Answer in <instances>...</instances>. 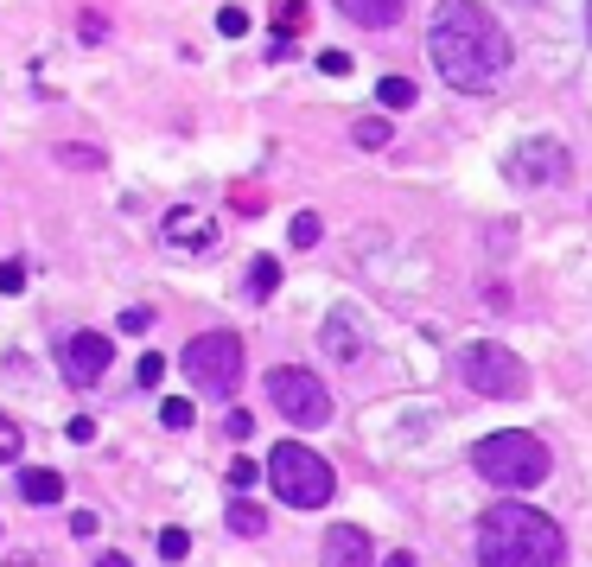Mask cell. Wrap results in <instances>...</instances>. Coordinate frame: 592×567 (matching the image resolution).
<instances>
[{"mask_svg":"<svg viewBox=\"0 0 592 567\" xmlns=\"http://www.w3.org/2000/svg\"><path fill=\"white\" fill-rule=\"evenodd\" d=\"M268 402L281 408L293 427H325L332 421V389H325V376H312L300 364H274L268 370Z\"/></svg>","mask_w":592,"mask_h":567,"instance_id":"cell-7","label":"cell"},{"mask_svg":"<svg viewBox=\"0 0 592 567\" xmlns=\"http://www.w3.org/2000/svg\"><path fill=\"white\" fill-rule=\"evenodd\" d=\"M319 71L325 77H351V51H319Z\"/></svg>","mask_w":592,"mask_h":567,"instance_id":"cell-29","label":"cell"},{"mask_svg":"<svg viewBox=\"0 0 592 567\" xmlns=\"http://www.w3.org/2000/svg\"><path fill=\"white\" fill-rule=\"evenodd\" d=\"M64 434H71L77 446H90V440H96V421H90V415H71V427H64Z\"/></svg>","mask_w":592,"mask_h":567,"instance_id":"cell-32","label":"cell"},{"mask_svg":"<svg viewBox=\"0 0 592 567\" xmlns=\"http://www.w3.org/2000/svg\"><path fill=\"white\" fill-rule=\"evenodd\" d=\"M160 243L172 255H217L223 249V223L204 217V211H172L166 230H160Z\"/></svg>","mask_w":592,"mask_h":567,"instance_id":"cell-10","label":"cell"},{"mask_svg":"<svg viewBox=\"0 0 592 567\" xmlns=\"http://www.w3.org/2000/svg\"><path fill=\"white\" fill-rule=\"evenodd\" d=\"M223 434H230V440H249V434H255V415H249V408H230V415H223Z\"/></svg>","mask_w":592,"mask_h":567,"instance_id":"cell-25","label":"cell"},{"mask_svg":"<svg viewBox=\"0 0 592 567\" xmlns=\"http://www.w3.org/2000/svg\"><path fill=\"white\" fill-rule=\"evenodd\" d=\"M382 567H414V555H408V548H395V555L382 561Z\"/></svg>","mask_w":592,"mask_h":567,"instance_id":"cell-34","label":"cell"},{"mask_svg":"<svg viewBox=\"0 0 592 567\" xmlns=\"http://www.w3.org/2000/svg\"><path fill=\"white\" fill-rule=\"evenodd\" d=\"M223 478H230V491H255V485H261V472L249 466V459H236V466L223 472Z\"/></svg>","mask_w":592,"mask_h":567,"instance_id":"cell-27","label":"cell"},{"mask_svg":"<svg viewBox=\"0 0 592 567\" xmlns=\"http://www.w3.org/2000/svg\"><path fill=\"white\" fill-rule=\"evenodd\" d=\"M191 415H198V408H191V395H166V402H160V427H172V434H185Z\"/></svg>","mask_w":592,"mask_h":567,"instance_id":"cell-18","label":"cell"},{"mask_svg":"<svg viewBox=\"0 0 592 567\" xmlns=\"http://www.w3.org/2000/svg\"><path fill=\"white\" fill-rule=\"evenodd\" d=\"M300 26H306V0H281L274 7V39H293Z\"/></svg>","mask_w":592,"mask_h":567,"instance_id":"cell-19","label":"cell"},{"mask_svg":"<svg viewBox=\"0 0 592 567\" xmlns=\"http://www.w3.org/2000/svg\"><path fill=\"white\" fill-rule=\"evenodd\" d=\"M160 555L166 561H185L191 555V536H185V529H160Z\"/></svg>","mask_w":592,"mask_h":567,"instance_id":"cell-23","label":"cell"},{"mask_svg":"<svg viewBox=\"0 0 592 567\" xmlns=\"http://www.w3.org/2000/svg\"><path fill=\"white\" fill-rule=\"evenodd\" d=\"M452 370H459V383H465V389L491 395V402H522V395H529V364H522L510 345H497V338L459 345Z\"/></svg>","mask_w":592,"mask_h":567,"instance_id":"cell-5","label":"cell"},{"mask_svg":"<svg viewBox=\"0 0 592 567\" xmlns=\"http://www.w3.org/2000/svg\"><path fill=\"white\" fill-rule=\"evenodd\" d=\"M20 446H26V427L0 408V466H13V459H20Z\"/></svg>","mask_w":592,"mask_h":567,"instance_id":"cell-17","label":"cell"},{"mask_svg":"<svg viewBox=\"0 0 592 567\" xmlns=\"http://www.w3.org/2000/svg\"><path fill=\"white\" fill-rule=\"evenodd\" d=\"M567 173V147L561 141H529V147H516L510 160H503V179L510 185H554Z\"/></svg>","mask_w":592,"mask_h":567,"instance_id":"cell-9","label":"cell"},{"mask_svg":"<svg viewBox=\"0 0 592 567\" xmlns=\"http://www.w3.org/2000/svg\"><path fill=\"white\" fill-rule=\"evenodd\" d=\"M293 249H319V236H325V223H319V211H300V217H293Z\"/></svg>","mask_w":592,"mask_h":567,"instance_id":"cell-21","label":"cell"},{"mask_svg":"<svg viewBox=\"0 0 592 567\" xmlns=\"http://www.w3.org/2000/svg\"><path fill=\"white\" fill-rule=\"evenodd\" d=\"M185 376H191V389L198 395H236L242 383V338L236 332H198L185 345Z\"/></svg>","mask_w":592,"mask_h":567,"instance_id":"cell-6","label":"cell"},{"mask_svg":"<svg viewBox=\"0 0 592 567\" xmlns=\"http://www.w3.org/2000/svg\"><path fill=\"white\" fill-rule=\"evenodd\" d=\"M217 32H223V39H242V32H249V13H242V7H223V13H217Z\"/></svg>","mask_w":592,"mask_h":567,"instance_id":"cell-24","label":"cell"},{"mask_svg":"<svg viewBox=\"0 0 592 567\" xmlns=\"http://www.w3.org/2000/svg\"><path fill=\"white\" fill-rule=\"evenodd\" d=\"M274 287H281V262H274V255H255L249 262V300H268Z\"/></svg>","mask_w":592,"mask_h":567,"instance_id":"cell-14","label":"cell"},{"mask_svg":"<svg viewBox=\"0 0 592 567\" xmlns=\"http://www.w3.org/2000/svg\"><path fill=\"white\" fill-rule=\"evenodd\" d=\"M319 345H332L338 357H357V351H363V345H357V332H351V319H344V313H338V319L319 332Z\"/></svg>","mask_w":592,"mask_h":567,"instance_id":"cell-16","label":"cell"},{"mask_svg":"<svg viewBox=\"0 0 592 567\" xmlns=\"http://www.w3.org/2000/svg\"><path fill=\"white\" fill-rule=\"evenodd\" d=\"M58 160L64 166H102V153L96 147H58Z\"/></svg>","mask_w":592,"mask_h":567,"instance_id":"cell-31","label":"cell"},{"mask_svg":"<svg viewBox=\"0 0 592 567\" xmlns=\"http://www.w3.org/2000/svg\"><path fill=\"white\" fill-rule=\"evenodd\" d=\"M561 523L529 504H491L478 517V567H561Z\"/></svg>","mask_w":592,"mask_h":567,"instance_id":"cell-2","label":"cell"},{"mask_svg":"<svg viewBox=\"0 0 592 567\" xmlns=\"http://www.w3.org/2000/svg\"><path fill=\"white\" fill-rule=\"evenodd\" d=\"M96 529H102V523L90 517V510H77V517H71V536H83V542H90V536H96Z\"/></svg>","mask_w":592,"mask_h":567,"instance_id":"cell-33","label":"cell"},{"mask_svg":"<svg viewBox=\"0 0 592 567\" xmlns=\"http://www.w3.org/2000/svg\"><path fill=\"white\" fill-rule=\"evenodd\" d=\"M147 325H153V313H147V306H128V313H121V332H128V338H141Z\"/></svg>","mask_w":592,"mask_h":567,"instance_id":"cell-30","label":"cell"},{"mask_svg":"<svg viewBox=\"0 0 592 567\" xmlns=\"http://www.w3.org/2000/svg\"><path fill=\"white\" fill-rule=\"evenodd\" d=\"M586 13H592V0H586Z\"/></svg>","mask_w":592,"mask_h":567,"instance_id":"cell-37","label":"cell"},{"mask_svg":"<svg viewBox=\"0 0 592 567\" xmlns=\"http://www.w3.org/2000/svg\"><path fill=\"white\" fill-rule=\"evenodd\" d=\"M7 567H45V561H39V555H13Z\"/></svg>","mask_w":592,"mask_h":567,"instance_id":"cell-36","label":"cell"},{"mask_svg":"<svg viewBox=\"0 0 592 567\" xmlns=\"http://www.w3.org/2000/svg\"><path fill=\"white\" fill-rule=\"evenodd\" d=\"M389 122H376V115H370V122H357V147H389Z\"/></svg>","mask_w":592,"mask_h":567,"instance_id":"cell-22","label":"cell"},{"mask_svg":"<svg viewBox=\"0 0 592 567\" xmlns=\"http://www.w3.org/2000/svg\"><path fill=\"white\" fill-rule=\"evenodd\" d=\"M472 466H478V478H491V485H503V491H535V485H548L554 459H548V446L535 434L503 427V434H484L472 446Z\"/></svg>","mask_w":592,"mask_h":567,"instance_id":"cell-3","label":"cell"},{"mask_svg":"<svg viewBox=\"0 0 592 567\" xmlns=\"http://www.w3.org/2000/svg\"><path fill=\"white\" fill-rule=\"evenodd\" d=\"M160 376H166V357H160V351H147V357H141V370H134V383H141V389H153Z\"/></svg>","mask_w":592,"mask_h":567,"instance_id":"cell-26","label":"cell"},{"mask_svg":"<svg viewBox=\"0 0 592 567\" xmlns=\"http://www.w3.org/2000/svg\"><path fill=\"white\" fill-rule=\"evenodd\" d=\"M96 567H134V561H128V555H102Z\"/></svg>","mask_w":592,"mask_h":567,"instance_id":"cell-35","label":"cell"},{"mask_svg":"<svg viewBox=\"0 0 592 567\" xmlns=\"http://www.w3.org/2000/svg\"><path fill=\"white\" fill-rule=\"evenodd\" d=\"M0 294H26V262H0Z\"/></svg>","mask_w":592,"mask_h":567,"instance_id":"cell-28","label":"cell"},{"mask_svg":"<svg viewBox=\"0 0 592 567\" xmlns=\"http://www.w3.org/2000/svg\"><path fill=\"white\" fill-rule=\"evenodd\" d=\"M236 529V536H261V529H268V510L261 504H249V497H242V504H230V517H223Z\"/></svg>","mask_w":592,"mask_h":567,"instance_id":"cell-15","label":"cell"},{"mask_svg":"<svg viewBox=\"0 0 592 567\" xmlns=\"http://www.w3.org/2000/svg\"><path fill=\"white\" fill-rule=\"evenodd\" d=\"M109 357H115V345H109L102 332L58 338V370H64V383H77V389H90L96 376H109Z\"/></svg>","mask_w":592,"mask_h":567,"instance_id":"cell-8","label":"cell"},{"mask_svg":"<svg viewBox=\"0 0 592 567\" xmlns=\"http://www.w3.org/2000/svg\"><path fill=\"white\" fill-rule=\"evenodd\" d=\"M13 485H20L26 504H58V497H64V478L51 472V466H20V478H13Z\"/></svg>","mask_w":592,"mask_h":567,"instance_id":"cell-13","label":"cell"},{"mask_svg":"<svg viewBox=\"0 0 592 567\" xmlns=\"http://www.w3.org/2000/svg\"><path fill=\"white\" fill-rule=\"evenodd\" d=\"M376 96H382V109H414V83L408 77H382Z\"/></svg>","mask_w":592,"mask_h":567,"instance_id":"cell-20","label":"cell"},{"mask_svg":"<svg viewBox=\"0 0 592 567\" xmlns=\"http://www.w3.org/2000/svg\"><path fill=\"white\" fill-rule=\"evenodd\" d=\"M427 58L459 96L497 90L510 71V32H503L478 0H440L427 26Z\"/></svg>","mask_w":592,"mask_h":567,"instance_id":"cell-1","label":"cell"},{"mask_svg":"<svg viewBox=\"0 0 592 567\" xmlns=\"http://www.w3.org/2000/svg\"><path fill=\"white\" fill-rule=\"evenodd\" d=\"M338 13L357 20V26H370V32H389L402 20V0H338Z\"/></svg>","mask_w":592,"mask_h":567,"instance_id":"cell-12","label":"cell"},{"mask_svg":"<svg viewBox=\"0 0 592 567\" xmlns=\"http://www.w3.org/2000/svg\"><path fill=\"white\" fill-rule=\"evenodd\" d=\"M376 561V542L363 523H338L325 529V567H370Z\"/></svg>","mask_w":592,"mask_h":567,"instance_id":"cell-11","label":"cell"},{"mask_svg":"<svg viewBox=\"0 0 592 567\" xmlns=\"http://www.w3.org/2000/svg\"><path fill=\"white\" fill-rule=\"evenodd\" d=\"M268 478H274V497L293 504V510H325L338 497V472L325 466L312 446H300V440H281L268 453Z\"/></svg>","mask_w":592,"mask_h":567,"instance_id":"cell-4","label":"cell"}]
</instances>
